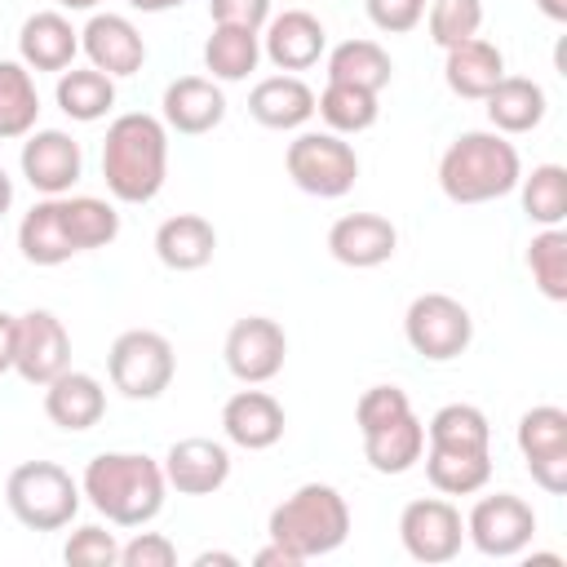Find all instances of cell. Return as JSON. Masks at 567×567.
I'll use <instances>...</instances> for the list:
<instances>
[{"label":"cell","mask_w":567,"mask_h":567,"mask_svg":"<svg viewBox=\"0 0 567 567\" xmlns=\"http://www.w3.org/2000/svg\"><path fill=\"white\" fill-rule=\"evenodd\" d=\"M168 177V128L159 115L124 111L102 137V182L115 204H151Z\"/></svg>","instance_id":"1"},{"label":"cell","mask_w":567,"mask_h":567,"mask_svg":"<svg viewBox=\"0 0 567 567\" xmlns=\"http://www.w3.org/2000/svg\"><path fill=\"white\" fill-rule=\"evenodd\" d=\"M80 492L111 527H146L164 509L168 483L146 452H97L80 474Z\"/></svg>","instance_id":"2"},{"label":"cell","mask_w":567,"mask_h":567,"mask_svg":"<svg viewBox=\"0 0 567 567\" xmlns=\"http://www.w3.org/2000/svg\"><path fill=\"white\" fill-rule=\"evenodd\" d=\"M523 177L518 146L496 128H470L439 155V190L452 204H492L509 195Z\"/></svg>","instance_id":"3"},{"label":"cell","mask_w":567,"mask_h":567,"mask_svg":"<svg viewBox=\"0 0 567 567\" xmlns=\"http://www.w3.org/2000/svg\"><path fill=\"white\" fill-rule=\"evenodd\" d=\"M270 540L292 549L301 563L323 558L346 545L350 536V505L332 483H301L292 496H284L266 518Z\"/></svg>","instance_id":"4"},{"label":"cell","mask_w":567,"mask_h":567,"mask_svg":"<svg viewBox=\"0 0 567 567\" xmlns=\"http://www.w3.org/2000/svg\"><path fill=\"white\" fill-rule=\"evenodd\" d=\"M80 483L58 461H22L4 478V505L9 514L31 532H62L80 514Z\"/></svg>","instance_id":"5"},{"label":"cell","mask_w":567,"mask_h":567,"mask_svg":"<svg viewBox=\"0 0 567 567\" xmlns=\"http://www.w3.org/2000/svg\"><path fill=\"white\" fill-rule=\"evenodd\" d=\"M173 372H177L173 341L164 332H155V328H128L106 350V377L133 403L159 399L173 385Z\"/></svg>","instance_id":"6"},{"label":"cell","mask_w":567,"mask_h":567,"mask_svg":"<svg viewBox=\"0 0 567 567\" xmlns=\"http://www.w3.org/2000/svg\"><path fill=\"white\" fill-rule=\"evenodd\" d=\"M284 168H288L297 190H306L315 199H341L354 186V177H359V155H354V146L341 133L306 128V133H297L288 142Z\"/></svg>","instance_id":"7"},{"label":"cell","mask_w":567,"mask_h":567,"mask_svg":"<svg viewBox=\"0 0 567 567\" xmlns=\"http://www.w3.org/2000/svg\"><path fill=\"white\" fill-rule=\"evenodd\" d=\"M403 337H408L412 354H421L430 363H452V359H461L470 350L474 319H470V310L456 297H447V292H421L403 310Z\"/></svg>","instance_id":"8"},{"label":"cell","mask_w":567,"mask_h":567,"mask_svg":"<svg viewBox=\"0 0 567 567\" xmlns=\"http://www.w3.org/2000/svg\"><path fill=\"white\" fill-rule=\"evenodd\" d=\"M536 536V509L514 492L478 496L465 514V540L483 558H518Z\"/></svg>","instance_id":"9"},{"label":"cell","mask_w":567,"mask_h":567,"mask_svg":"<svg viewBox=\"0 0 567 567\" xmlns=\"http://www.w3.org/2000/svg\"><path fill=\"white\" fill-rule=\"evenodd\" d=\"M518 456L536 487L549 496L567 492V412L558 403H536L518 416Z\"/></svg>","instance_id":"10"},{"label":"cell","mask_w":567,"mask_h":567,"mask_svg":"<svg viewBox=\"0 0 567 567\" xmlns=\"http://www.w3.org/2000/svg\"><path fill=\"white\" fill-rule=\"evenodd\" d=\"M399 540L408 549V558L439 567L452 563L465 545V518L447 496H416L403 505L399 514Z\"/></svg>","instance_id":"11"},{"label":"cell","mask_w":567,"mask_h":567,"mask_svg":"<svg viewBox=\"0 0 567 567\" xmlns=\"http://www.w3.org/2000/svg\"><path fill=\"white\" fill-rule=\"evenodd\" d=\"M221 359L230 368L235 381L244 385H266L284 372L288 359V332L270 319V315H244L230 323L226 341H221Z\"/></svg>","instance_id":"12"},{"label":"cell","mask_w":567,"mask_h":567,"mask_svg":"<svg viewBox=\"0 0 567 567\" xmlns=\"http://www.w3.org/2000/svg\"><path fill=\"white\" fill-rule=\"evenodd\" d=\"M71 368V337L53 310H27L18 315V350H13V372L27 385H49L58 372Z\"/></svg>","instance_id":"13"},{"label":"cell","mask_w":567,"mask_h":567,"mask_svg":"<svg viewBox=\"0 0 567 567\" xmlns=\"http://www.w3.org/2000/svg\"><path fill=\"white\" fill-rule=\"evenodd\" d=\"M22 177L40 195H71V186L84 173V151L66 128H31L22 142Z\"/></svg>","instance_id":"14"},{"label":"cell","mask_w":567,"mask_h":567,"mask_svg":"<svg viewBox=\"0 0 567 567\" xmlns=\"http://www.w3.org/2000/svg\"><path fill=\"white\" fill-rule=\"evenodd\" d=\"M80 53L89 58V66L106 71L111 80L137 75L146 62V40L133 27V18L124 13H89V22L80 27Z\"/></svg>","instance_id":"15"},{"label":"cell","mask_w":567,"mask_h":567,"mask_svg":"<svg viewBox=\"0 0 567 567\" xmlns=\"http://www.w3.org/2000/svg\"><path fill=\"white\" fill-rule=\"evenodd\" d=\"M328 53V31L315 13L306 9H284L270 13L261 27V58H270V66L279 71H310L319 66V58Z\"/></svg>","instance_id":"16"},{"label":"cell","mask_w":567,"mask_h":567,"mask_svg":"<svg viewBox=\"0 0 567 567\" xmlns=\"http://www.w3.org/2000/svg\"><path fill=\"white\" fill-rule=\"evenodd\" d=\"M164 483L177 496H213L230 478V447L217 439H177L164 452Z\"/></svg>","instance_id":"17"},{"label":"cell","mask_w":567,"mask_h":567,"mask_svg":"<svg viewBox=\"0 0 567 567\" xmlns=\"http://www.w3.org/2000/svg\"><path fill=\"white\" fill-rule=\"evenodd\" d=\"M159 120L168 133L204 137L226 120V93L208 75H177L159 97Z\"/></svg>","instance_id":"18"},{"label":"cell","mask_w":567,"mask_h":567,"mask_svg":"<svg viewBox=\"0 0 567 567\" xmlns=\"http://www.w3.org/2000/svg\"><path fill=\"white\" fill-rule=\"evenodd\" d=\"M328 252L350 270H372L399 252V230L381 213H346L328 226Z\"/></svg>","instance_id":"19"},{"label":"cell","mask_w":567,"mask_h":567,"mask_svg":"<svg viewBox=\"0 0 567 567\" xmlns=\"http://www.w3.org/2000/svg\"><path fill=\"white\" fill-rule=\"evenodd\" d=\"M284 425H288L284 403H279L275 394L257 390V385L235 390V394L221 403V434H226V443H235V447H244V452H266V447H275V443L284 439Z\"/></svg>","instance_id":"20"},{"label":"cell","mask_w":567,"mask_h":567,"mask_svg":"<svg viewBox=\"0 0 567 567\" xmlns=\"http://www.w3.org/2000/svg\"><path fill=\"white\" fill-rule=\"evenodd\" d=\"M80 53V31L62 9H40L18 31V62L27 71H66Z\"/></svg>","instance_id":"21"},{"label":"cell","mask_w":567,"mask_h":567,"mask_svg":"<svg viewBox=\"0 0 567 567\" xmlns=\"http://www.w3.org/2000/svg\"><path fill=\"white\" fill-rule=\"evenodd\" d=\"M102 412H106V390H102V381H97L93 372L66 368V372H58V377L44 385V416H49L58 430H66V434L93 430V425L102 421Z\"/></svg>","instance_id":"22"},{"label":"cell","mask_w":567,"mask_h":567,"mask_svg":"<svg viewBox=\"0 0 567 567\" xmlns=\"http://www.w3.org/2000/svg\"><path fill=\"white\" fill-rule=\"evenodd\" d=\"M248 115L261 128L292 133V128H301L315 115V89L301 75H288V71L284 75H266L248 93Z\"/></svg>","instance_id":"23"},{"label":"cell","mask_w":567,"mask_h":567,"mask_svg":"<svg viewBox=\"0 0 567 567\" xmlns=\"http://www.w3.org/2000/svg\"><path fill=\"white\" fill-rule=\"evenodd\" d=\"M443 53H447L443 58V80L465 102H483L501 84V75H505V53L492 40H483V35H474L465 44H452Z\"/></svg>","instance_id":"24"},{"label":"cell","mask_w":567,"mask_h":567,"mask_svg":"<svg viewBox=\"0 0 567 567\" xmlns=\"http://www.w3.org/2000/svg\"><path fill=\"white\" fill-rule=\"evenodd\" d=\"M213 252H217V230L199 213H177L155 226V257H159V266H168L177 275L204 270L213 261Z\"/></svg>","instance_id":"25"},{"label":"cell","mask_w":567,"mask_h":567,"mask_svg":"<svg viewBox=\"0 0 567 567\" xmlns=\"http://www.w3.org/2000/svg\"><path fill=\"white\" fill-rule=\"evenodd\" d=\"M18 248L31 266H62L75 257V244L66 235V221H62V199L58 195H40L22 221H18Z\"/></svg>","instance_id":"26"},{"label":"cell","mask_w":567,"mask_h":567,"mask_svg":"<svg viewBox=\"0 0 567 567\" xmlns=\"http://www.w3.org/2000/svg\"><path fill=\"white\" fill-rule=\"evenodd\" d=\"M483 106H487L492 128L505 133V137L532 133V128L545 120V111H549L545 89H540L536 80H527V75H501V84L483 97Z\"/></svg>","instance_id":"27"},{"label":"cell","mask_w":567,"mask_h":567,"mask_svg":"<svg viewBox=\"0 0 567 567\" xmlns=\"http://www.w3.org/2000/svg\"><path fill=\"white\" fill-rule=\"evenodd\" d=\"M257 62H261V31L213 22V31L204 40V71H208V80L239 84V80H248L257 71Z\"/></svg>","instance_id":"28"},{"label":"cell","mask_w":567,"mask_h":567,"mask_svg":"<svg viewBox=\"0 0 567 567\" xmlns=\"http://www.w3.org/2000/svg\"><path fill=\"white\" fill-rule=\"evenodd\" d=\"M53 102L66 120L75 124H97L111 115L115 106V80L97 66H66L58 71V89H53Z\"/></svg>","instance_id":"29"},{"label":"cell","mask_w":567,"mask_h":567,"mask_svg":"<svg viewBox=\"0 0 567 567\" xmlns=\"http://www.w3.org/2000/svg\"><path fill=\"white\" fill-rule=\"evenodd\" d=\"M425 478L443 496H474L492 483V447H425Z\"/></svg>","instance_id":"30"},{"label":"cell","mask_w":567,"mask_h":567,"mask_svg":"<svg viewBox=\"0 0 567 567\" xmlns=\"http://www.w3.org/2000/svg\"><path fill=\"white\" fill-rule=\"evenodd\" d=\"M363 439V461L377 470V474H408L421 452H425V421L416 412L372 430V434H359Z\"/></svg>","instance_id":"31"},{"label":"cell","mask_w":567,"mask_h":567,"mask_svg":"<svg viewBox=\"0 0 567 567\" xmlns=\"http://www.w3.org/2000/svg\"><path fill=\"white\" fill-rule=\"evenodd\" d=\"M323 66H328V80L372 89V93H381L394 80V62L377 40H341L323 53Z\"/></svg>","instance_id":"32"},{"label":"cell","mask_w":567,"mask_h":567,"mask_svg":"<svg viewBox=\"0 0 567 567\" xmlns=\"http://www.w3.org/2000/svg\"><path fill=\"white\" fill-rule=\"evenodd\" d=\"M62 199V221L75 244V252H93L120 239V213L102 195H58Z\"/></svg>","instance_id":"33"},{"label":"cell","mask_w":567,"mask_h":567,"mask_svg":"<svg viewBox=\"0 0 567 567\" xmlns=\"http://www.w3.org/2000/svg\"><path fill=\"white\" fill-rule=\"evenodd\" d=\"M40 120V89H35V75L13 62V58H0V137L13 142V137H27Z\"/></svg>","instance_id":"34"},{"label":"cell","mask_w":567,"mask_h":567,"mask_svg":"<svg viewBox=\"0 0 567 567\" xmlns=\"http://www.w3.org/2000/svg\"><path fill=\"white\" fill-rule=\"evenodd\" d=\"M315 111H319V120H323L332 133H341V137H350V133H368V128L377 124V115H381V93L328 80L323 93L315 97Z\"/></svg>","instance_id":"35"},{"label":"cell","mask_w":567,"mask_h":567,"mask_svg":"<svg viewBox=\"0 0 567 567\" xmlns=\"http://www.w3.org/2000/svg\"><path fill=\"white\" fill-rule=\"evenodd\" d=\"M523 195V213L536 226H563L567 221V168L563 164H536L514 186Z\"/></svg>","instance_id":"36"},{"label":"cell","mask_w":567,"mask_h":567,"mask_svg":"<svg viewBox=\"0 0 567 567\" xmlns=\"http://www.w3.org/2000/svg\"><path fill=\"white\" fill-rule=\"evenodd\" d=\"M425 447H470V452L492 447L487 412L474 403H443L425 425Z\"/></svg>","instance_id":"37"},{"label":"cell","mask_w":567,"mask_h":567,"mask_svg":"<svg viewBox=\"0 0 567 567\" xmlns=\"http://www.w3.org/2000/svg\"><path fill=\"white\" fill-rule=\"evenodd\" d=\"M527 270L540 297L567 301V230L563 226H540L527 244Z\"/></svg>","instance_id":"38"},{"label":"cell","mask_w":567,"mask_h":567,"mask_svg":"<svg viewBox=\"0 0 567 567\" xmlns=\"http://www.w3.org/2000/svg\"><path fill=\"white\" fill-rule=\"evenodd\" d=\"M483 27V0H430L425 9V31L439 49L474 40Z\"/></svg>","instance_id":"39"},{"label":"cell","mask_w":567,"mask_h":567,"mask_svg":"<svg viewBox=\"0 0 567 567\" xmlns=\"http://www.w3.org/2000/svg\"><path fill=\"white\" fill-rule=\"evenodd\" d=\"M408 412H412V399L403 385H368L354 403V425H359V434H372V430H381Z\"/></svg>","instance_id":"40"},{"label":"cell","mask_w":567,"mask_h":567,"mask_svg":"<svg viewBox=\"0 0 567 567\" xmlns=\"http://www.w3.org/2000/svg\"><path fill=\"white\" fill-rule=\"evenodd\" d=\"M62 558L71 567H115L120 563V540H115V532H106L97 523H84L66 536Z\"/></svg>","instance_id":"41"},{"label":"cell","mask_w":567,"mask_h":567,"mask_svg":"<svg viewBox=\"0 0 567 567\" xmlns=\"http://www.w3.org/2000/svg\"><path fill=\"white\" fill-rule=\"evenodd\" d=\"M177 545L164 532H137L133 540L120 545V567H173Z\"/></svg>","instance_id":"42"},{"label":"cell","mask_w":567,"mask_h":567,"mask_svg":"<svg viewBox=\"0 0 567 567\" xmlns=\"http://www.w3.org/2000/svg\"><path fill=\"white\" fill-rule=\"evenodd\" d=\"M368 22L385 35H408L425 18V0H363Z\"/></svg>","instance_id":"43"},{"label":"cell","mask_w":567,"mask_h":567,"mask_svg":"<svg viewBox=\"0 0 567 567\" xmlns=\"http://www.w3.org/2000/svg\"><path fill=\"white\" fill-rule=\"evenodd\" d=\"M208 18L226 27H252L261 31L270 18V0H208Z\"/></svg>","instance_id":"44"},{"label":"cell","mask_w":567,"mask_h":567,"mask_svg":"<svg viewBox=\"0 0 567 567\" xmlns=\"http://www.w3.org/2000/svg\"><path fill=\"white\" fill-rule=\"evenodd\" d=\"M13 350H18V315L0 310V377L13 372Z\"/></svg>","instance_id":"45"},{"label":"cell","mask_w":567,"mask_h":567,"mask_svg":"<svg viewBox=\"0 0 567 567\" xmlns=\"http://www.w3.org/2000/svg\"><path fill=\"white\" fill-rule=\"evenodd\" d=\"M252 563H257V567H301V558H297L292 549H284L279 540H270L266 549H257Z\"/></svg>","instance_id":"46"},{"label":"cell","mask_w":567,"mask_h":567,"mask_svg":"<svg viewBox=\"0 0 567 567\" xmlns=\"http://www.w3.org/2000/svg\"><path fill=\"white\" fill-rule=\"evenodd\" d=\"M124 4L137 13H168V9H182L186 0H124Z\"/></svg>","instance_id":"47"},{"label":"cell","mask_w":567,"mask_h":567,"mask_svg":"<svg viewBox=\"0 0 567 567\" xmlns=\"http://www.w3.org/2000/svg\"><path fill=\"white\" fill-rule=\"evenodd\" d=\"M213 563H221V567H235L239 558H235V554H226V549H204V554H195V567H213Z\"/></svg>","instance_id":"48"},{"label":"cell","mask_w":567,"mask_h":567,"mask_svg":"<svg viewBox=\"0 0 567 567\" xmlns=\"http://www.w3.org/2000/svg\"><path fill=\"white\" fill-rule=\"evenodd\" d=\"M536 9H540L549 22H567V0H536Z\"/></svg>","instance_id":"49"},{"label":"cell","mask_w":567,"mask_h":567,"mask_svg":"<svg viewBox=\"0 0 567 567\" xmlns=\"http://www.w3.org/2000/svg\"><path fill=\"white\" fill-rule=\"evenodd\" d=\"M13 208V177L4 173V164H0V217Z\"/></svg>","instance_id":"50"},{"label":"cell","mask_w":567,"mask_h":567,"mask_svg":"<svg viewBox=\"0 0 567 567\" xmlns=\"http://www.w3.org/2000/svg\"><path fill=\"white\" fill-rule=\"evenodd\" d=\"M58 4H62V9H71V13H93L102 0H58Z\"/></svg>","instance_id":"51"}]
</instances>
